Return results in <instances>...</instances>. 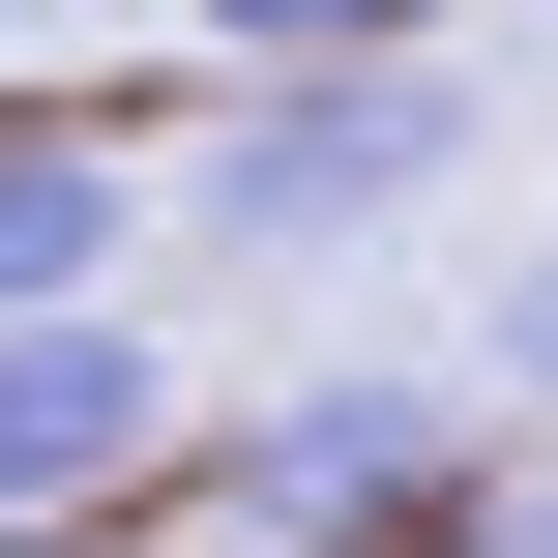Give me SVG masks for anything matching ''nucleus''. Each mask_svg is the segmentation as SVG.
I'll list each match as a JSON object with an SVG mask.
<instances>
[{
    "mask_svg": "<svg viewBox=\"0 0 558 558\" xmlns=\"http://www.w3.org/2000/svg\"><path fill=\"white\" fill-rule=\"evenodd\" d=\"M471 177V59L412 29V59H294V88H235L206 147H177V265H324V235H412Z\"/></svg>",
    "mask_w": 558,
    "mask_h": 558,
    "instance_id": "1",
    "label": "nucleus"
},
{
    "mask_svg": "<svg viewBox=\"0 0 558 558\" xmlns=\"http://www.w3.org/2000/svg\"><path fill=\"white\" fill-rule=\"evenodd\" d=\"M177 471H206V530H235V558H324V530H383V500H441L471 412H441L412 353H324V383H265L235 441H177Z\"/></svg>",
    "mask_w": 558,
    "mask_h": 558,
    "instance_id": "2",
    "label": "nucleus"
},
{
    "mask_svg": "<svg viewBox=\"0 0 558 558\" xmlns=\"http://www.w3.org/2000/svg\"><path fill=\"white\" fill-rule=\"evenodd\" d=\"M177 471V353L88 294V324H0V530H118Z\"/></svg>",
    "mask_w": 558,
    "mask_h": 558,
    "instance_id": "3",
    "label": "nucleus"
},
{
    "mask_svg": "<svg viewBox=\"0 0 558 558\" xmlns=\"http://www.w3.org/2000/svg\"><path fill=\"white\" fill-rule=\"evenodd\" d=\"M147 235H177V177H147L118 118H29V88H0V324H88Z\"/></svg>",
    "mask_w": 558,
    "mask_h": 558,
    "instance_id": "4",
    "label": "nucleus"
},
{
    "mask_svg": "<svg viewBox=\"0 0 558 558\" xmlns=\"http://www.w3.org/2000/svg\"><path fill=\"white\" fill-rule=\"evenodd\" d=\"M177 29H206V88H294V59H412L441 0H177Z\"/></svg>",
    "mask_w": 558,
    "mask_h": 558,
    "instance_id": "5",
    "label": "nucleus"
},
{
    "mask_svg": "<svg viewBox=\"0 0 558 558\" xmlns=\"http://www.w3.org/2000/svg\"><path fill=\"white\" fill-rule=\"evenodd\" d=\"M324 558H558V530H500V500L441 471V500H383V530H324Z\"/></svg>",
    "mask_w": 558,
    "mask_h": 558,
    "instance_id": "6",
    "label": "nucleus"
},
{
    "mask_svg": "<svg viewBox=\"0 0 558 558\" xmlns=\"http://www.w3.org/2000/svg\"><path fill=\"white\" fill-rule=\"evenodd\" d=\"M471 383H500V412H558V265H500V324H471Z\"/></svg>",
    "mask_w": 558,
    "mask_h": 558,
    "instance_id": "7",
    "label": "nucleus"
},
{
    "mask_svg": "<svg viewBox=\"0 0 558 558\" xmlns=\"http://www.w3.org/2000/svg\"><path fill=\"white\" fill-rule=\"evenodd\" d=\"M0 558H118V530H0Z\"/></svg>",
    "mask_w": 558,
    "mask_h": 558,
    "instance_id": "8",
    "label": "nucleus"
},
{
    "mask_svg": "<svg viewBox=\"0 0 558 558\" xmlns=\"http://www.w3.org/2000/svg\"><path fill=\"white\" fill-rule=\"evenodd\" d=\"M0 29H29V0H0Z\"/></svg>",
    "mask_w": 558,
    "mask_h": 558,
    "instance_id": "9",
    "label": "nucleus"
}]
</instances>
